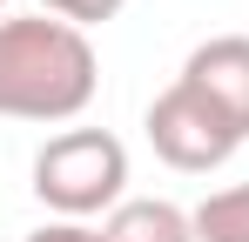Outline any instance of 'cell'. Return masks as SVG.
Segmentation results:
<instances>
[{
  "label": "cell",
  "mask_w": 249,
  "mask_h": 242,
  "mask_svg": "<svg viewBox=\"0 0 249 242\" xmlns=\"http://www.w3.org/2000/svg\"><path fill=\"white\" fill-rule=\"evenodd\" d=\"M101 87L94 40L54 14L0 20V115L7 121H74Z\"/></svg>",
  "instance_id": "6da1fadb"
},
{
  "label": "cell",
  "mask_w": 249,
  "mask_h": 242,
  "mask_svg": "<svg viewBox=\"0 0 249 242\" xmlns=\"http://www.w3.org/2000/svg\"><path fill=\"white\" fill-rule=\"evenodd\" d=\"M128 189V148L108 128H68L34 155V195L61 215V222H88V215H115Z\"/></svg>",
  "instance_id": "7a4b0ae2"
},
{
  "label": "cell",
  "mask_w": 249,
  "mask_h": 242,
  "mask_svg": "<svg viewBox=\"0 0 249 242\" xmlns=\"http://www.w3.org/2000/svg\"><path fill=\"white\" fill-rule=\"evenodd\" d=\"M148 141H155V155H162L168 168H182V175H209V168H222V161L243 148V135L215 115L189 81H175V87H162V94L148 101Z\"/></svg>",
  "instance_id": "3957f363"
},
{
  "label": "cell",
  "mask_w": 249,
  "mask_h": 242,
  "mask_svg": "<svg viewBox=\"0 0 249 242\" xmlns=\"http://www.w3.org/2000/svg\"><path fill=\"white\" fill-rule=\"evenodd\" d=\"M175 81H189L209 108L249 141V34H215V40H202V47L182 61Z\"/></svg>",
  "instance_id": "277c9868"
},
{
  "label": "cell",
  "mask_w": 249,
  "mask_h": 242,
  "mask_svg": "<svg viewBox=\"0 0 249 242\" xmlns=\"http://www.w3.org/2000/svg\"><path fill=\"white\" fill-rule=\"evenodd\" d=\"M101 236L108 242H196V222L175 202H122L101 222Z\"/></svg>",
  "instance_id": "5b68a950"
},
{
  "label": "cell",
  "mask_w": 249,
  "mask_h": 242,
  "mask_svg": "<svg viewBox=\"0 0 249 242\" xmlns=\"http://www.w3.org/2000/svg\"><path fill=\"white\" fill-rule=\"evenodd\" d=\"M189 222H196V242H249V182L209 195Z\"/></svg>",
  "instance_id": "8992f818"
},
{
  "label": "cell",
  "mask_w": 249,
  "mask_h": 242,
  "mask_svg": "<svg viewBox=\"0 0 249 242\" xmlns=\"http://www.w3.org/2000/svg\"><path fill=\"white\" fill-rule=\"evenodd\" d=\"M47 14H54V20H68V27H101V20H115V14H122L128 0H41Z\"/></svg>",
  "instance_id": "52a82bcc"
},
{
  "label": "cell",
  "mask_w": 249,
  "mask_h": 242,
  "mask_svg": "<svg viewBox=\"0 0 249 242\" xmlns=\"http://www.w3.org/2000/svg\"><path fill=\"white\" fill-rule=\"evenodd\" d=\"M27 242H108V236L88 229V222H47V229H34Z\"/></svg>",
  "instance_id": "ba28073f"
},
{
  "label": "cell",
  "mask_w": 249,
  "mask_h": 242,
  "mask_svg": "<svg viewBox=\"0 0 249 242\" xmlns=\"http://www.w3.org/2000/svg\"><path fill=\"white\" fill-rule=\"evenodd\" d=\"M0 7H7V0H0Z\"/></svg>",
  "instance_id": "9c48e42d"
}]
</instances>
